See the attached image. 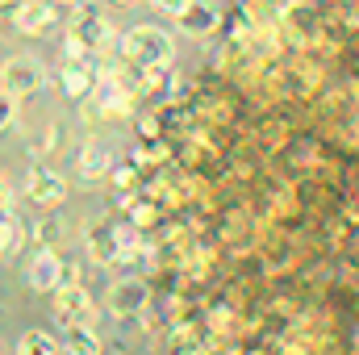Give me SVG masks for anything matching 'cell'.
Instances as JSON below:
<instances>
[{"mask_svg":"<svg viewBox=\"0 0 359 355\" xmlns=\"http://www.w3.org/2000/svg\"><path fill=\"white\" fill-rule=\"evenodd\" d=\"M121 59L130 63V67H172V59H176V46H172V34H163V29H155V25H134V29H126V38H121Z\"/></svg>","mask_w":359,"mask_h":355,"instance_id":"cell-1","label":"cell"},{"mask_svg":"<svg viewBox=\"0 0 359 355\" xmlns=\"http://www.w3.org/2000/svg\"><path fill=\"white\" fill-rule=\"evenodd\" d=\"M109 42H113V25H109L100 13L84 8V13L72 21V29H67L63 51H67V59H96L100 51H109Z\"/></svg>","mask_w":359,"mask_h":355,"instance_id":"cell-2","label":"cell"},{"mask_svg":"<svg viewBox=\"0 0 359 355\" xmlns=\"http://www.w3.org/2000/svg\"><path fill=\"white\" fill-rule=\"evenodd\" d=\"M42 84H46V72H42V63L29 59V55H17V59H8V63L0 67V88L13 92L17 100H21V96H34Z\"/></svg>","mask_w":359,"mask_h":355,"instance_id":"cell-3","label":"cell"},{"mask_svg":"<svg viewBox=\"0 0 359 355\" xmlns=\"http://www.w3.org/2000/svg\"><path fill=\"white\" fill-rule=\"evenodd\" d=\"M55 318H59V326H92V318H96L92 297L80 284H59L55 288Z\"/></svg>","mask_w":359,"mask_h":355,"instance_id":"cell-4","label":"cell"},{"mask_svg":"<svg viewBox=\"0 0 359 355\" xmlns=\"http://www.w3.org/2000/svg\"><path fill=\"white\" fill-rule=\"evenodd\" d=\"M147 301H151V288H147V280H138V276H126V280H117V284L109 288V309H113L117 318H138V314L147 309Z\"/></svg>","mask_w":359,"mask_h":355,"instance_id":"cell-5","label":"cell"},{"mask_svg":"<svg viewBox=\"0 0 359 355\" xmlns=\"http://www.w3.org/2000/svg\"><path fill=\"white\" fill-rule=\"evenodd\" d=\"M25 196L38 205V209H59L67 201V180L50 168H34L29 172V184H25Z\"/></svg>","mask_w":359,"mask_h":355,"instance_id":"cell-6","label":"cell"},{"mask_svg":"<svg viewBox=\"0 0 359 355\" xmlns=\"http://www.w3.org/2000/svg\"><path fill=\"white\" fill-rule=\"evenodd\" d=\"M25 276H29V284H34L38 293H55L67 272H63V260H59L55 247H38V255L29 260V272H25Z\"/></svg>","mask_w":359,"mask_h":355,"instance_id":"cell-7","label":"cell"},{"mask_svg":"<svg viewBox=\"0 0 359 355\" xmlns=\"http://www.w3.org/2000/svg\"><path fill=\"white\" fill-rule=\"evenodd\" d=\"M50 21H55V4L50 0H21L13 8V25L21 34H29V38H42L50 29Z\"/></svg>","mask_w":359,"mask_h":355,"instance_id":"cell-8","label":"cell"},{"mask_svg":"<svg viewBox=\"0 0 359 355\" xmlns=\"http://www.w3.org/2000/svg\"><path fill=\"white\" fill-rule=\"evenodd\" d=\"M217 21H222V13H217V4H209V0H192V4L176 17V25L188 34V38H205V34H213Z\"/></svg>","mask_w":359,"mask_h":355,"instance_id":"cell-9","label":"cell"},{"mask_svg":"<svg viewBox=\"0 0 359 355\" xmlns=\"http://www.w3.org/2000/svg\"><path fill=\"white\" fill-rule=\"evenodd\" d=\"M63 92L76 96V100H88L92 92H96L92 59H67V67H63Z\"/></svg>","mask_w":359,"mask_h":355,"instance_id":"cell-10","label":"cell"},{"mask_svg":"<svg viewBox=\"0 0 359 355\" xmlns=\"http://www.w3.org/2000/svg\"><path fill=\"white\" fill-rule=\"evenodd\" d=\"M109 172H113V151L100 147V142H88V147L80 151V176L84 180H104Z\"/></svg>","mask_w":359,"mask_h":355,"instance_id":"cell-11","label":"cell"},{"mask_svg":"<svg viewBox=\"0 0 359 355\" xmlns=\"http://www.w3.org/2000/svg\"><path fill=\"white\" fill-rule=\"evenodd\" d=\"M63 355H100V339L92 326H63Z\"/></svg>","mask_w":359,"mask_h":355,"instance_id":"cell-12","label":"cell"},{"mask_svg":"<svg viewBox=\"0 0 359 355\" xmlns=\"http://www.w3.org/2000/svg\"><path fill=\"white\" fill-rule=\"evenodd\" d=\"M88 247L92 255L100 260V264H113V260H121V251H117V239H113V226H96L88 234Z\"/></svg>","mask_w":359,"mask_h":355,"instance_id":"cell-13","label":"cell"},{"mask_svg":"<svg viewBox=\"0 0 359 355\" xmlns=\"http://www.w3.org/2000/svg\"><path fill=\"white\" fill-rule=\"evenodd\" d=\"M17 355H63V343H55V339L42 335V330H29V335L17 343Z\"/></svg>","mask_w":359,"mask_h":355,"instance_id":"cell-14","label":"cell"},{"mask_svg":"<svg viewBox=\"0 0 359 355\" xmlns=\"http://www.w3.org/2000/svg\"><path fill=\"white\" fill-rule=\"evenodd\" d=\"M13 117H17V96L0 88V130H4V126H8Z\"/></svg>","mask_w":359,"mask_h":355,"instance_id":"cell-15","label":"cell"},{"mask_svg":"<svg viewBox=\"0 0 359 355\" xmlns=\"http://www.w3.org/2000/svg\"><path fill=\"white\" fill-rule=\"evenodd\" d=\"M13 247H17V222L8 217V222H0V255L13 251Z\"/></svg>","mask_w":359,"mask_h":355,"instance_id":"cell-16","label":"cell"},{"mask_svg":"<svg viewBox=\"0 0 359 355\" xmlns=\"http://www.w3.org/2000/svg\"><path fill=\"white\" fill-rule=\"evenodd\" d=\"M130 213H134V226H138V230L155 222V209H151V205H138V201H130Z\"/></svg>","mask_w":359,"mask_h":355,"instance_id":"cell-17","label":"cell"},{"mask_svg":"<svg viewBox=\"0 0 359 355\" xmlns=\"http://www.w3.org/2000/svg\"><path fill=\"white\" fill-rule=\"evenodd\" d=\"M13 217V192H8V184L0 180V222H8Z\"/></svg>","mask_w":359,"mask_h":355,"instance_id":"cell-18","label":"cell"},{"mask_svg":"<svg viewBox=\"0 0 359 355\" xmlns=\"http://www.w3.org/2000/svg\"><path fill=\"white\" fill-rule=\"evenodd\" d=\"M151 4H155V8H163V13H172V17H180L192 0H151Z\"/></svg>","mask_w":359,"mask_h":355,"instance_id":"cell-19","label":"cell"},{"mask_svg":"<svg viewBox=\"0 0 359 355\" xmlns=\"http://www.w3.org/2000/svg\"><path fill=\"white\" fill-rule=\"evenodd\" d=\"M113 180H117V188H130V184H134V168H117Z\"/></svg>","mask_w":359,"mask_h":355,"instance_id":"cell-20","label":"cell"},{"mask_svg":"<svg viewBox=\"0 0 359 355\" xmlns=\"http://www.w3.org/2000/svg\"><path fill=\"white\" fill-rule=\"evenodd\" d=\"M17 4H21V0H0V13H8V17H13V8H17Z\"/></svg>","mask_w":359,"mask_h":355,"instance_id":"cell-21","label":"cell"},{"mask_svg":"<svg viewBox=\"0 0 359 355\" xmlns=\"http://www.w3.org/2000/svg\"><path fill=\"white\" fill-rule=\"evenodd\" d=\"M113 4H134V0H113Z\"/></svg>","mask_w":359,"mask_h":355,"instance_id":"cell-22","label":"cell"},{"mask_svg":"<svg viewBox=\"0 0 359 355\" xmlns=\"http://www.w3.org/2000/svg\"><path fill=\"white\" fill-rule=\"evenodd\" d=\"M67 4H76V0H67Z\"/></svg>","mask_w":359,"mask_h":355,"instance_id":"cell-23","label":"cell"}]
</instances>
